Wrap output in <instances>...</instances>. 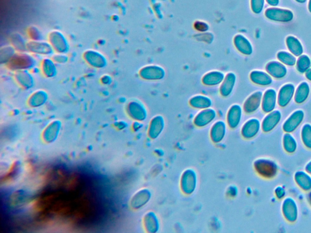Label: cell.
<instances>
[{
	"label": "cell",
	"instance_id": "f1b7e54d",
	"mask_svg": "<svg viewBox=\"0 0 311 233\" xmlns=\"http://www.w3.org/2000/svg\"><path fill=\"white\" fill-rule=\"evenodd\" d=\"M301 139L303 145L308 149L311 150V125L306 124L301 129Z\"/></svg>",
	"mask_w": 311,
	"mask_h": 233
},
{
	"label": "cell",
	"instance_id": "d4e9b609",
	"mask_svg": "<svg viewBox=\"0 0 311 233\" xmlns=\"http://www.w3.org/2000/svg\"><path fill=\"white\" fill-rule=\"evenodd\" d=\"M152 198V193L150 189L147 188L142 189L138 192L135 197L133 205L137 208H141L146 206Z\"/></svg>",
	"mask_w": 311,
	"mask_h": 233
},
{
	"label": "cell",
	"instance_id": "d6986e66",
	"mask_svg": "<svg viewBox=\"0 0 311 233\" xmlns=\"http://www.w3.org/2000/svg\"><path fill=\"white\" fill-rule=\"evenodd\" d=\"M277 102V92L274 89H269L262 96L261 108L265 113L274 111Z\"/></svg>",
	"mask_w": 311,
	"mask_h": 233
},
{
	"label": "cell",
	"instance_id": "ac0fdd59",
	"mask_svg": "<svg viewBox=\"0 0 311 233\" xmlns=\"http://www.w3.org/2000/svg\"><path fill=\"white\" fill-rule=\"evenodd\" d=\"M130 116L137 122H142L146 120L149 116L145 105L140 102H132L129 105Z\"/></svg>",
	"mask_w": 311,
	"mask_h": 233
},
{
	"label": "cell",
	"instance_id": "30bf717a",
	"mask_svg": "<svg viewBox=\"0 0 311 233\" xmlns=\"http://www.w3.org/2000/svg\"><path fill=\"white\" fill-rule=\"evenodd\" d=\"M265 16L272 21L279 22H289L294 19V14L289 9L272 7L265 11Z\"/></svg>",
	"mask_w": 311,
	"mask_h": 233
},
{
	"label": "cell",
	"instance_id": "4316f807",
	"mask_svg": "<svg viewBox=\"0 0 311 233\" xmlns=\"http://www.w3.org/2000/svg\"><path fill=\"white\" fill-rule=\"evenodd\" d=\"M286 45L288 50L293 55L296 57H300L303 52V48L302 43L296 37L294 36H289L286 38Z\"/></svg>",
	"mask_w": 311,
	"mask_h": 233
},
{
	"label": "cell",
	"instance_id": "44dd1931",
	"mask_svg": "<svg viewBox=\"0 0 311 233\" xmlns=\"http://www.w3.org/2000/svg\"><path fill=\"white\" fill-rule=\"evenodd\" d=\"M295 94V86L294 84L288 83L283 86L280 89L278 95L277 102L279 106L282 107L287 106L291 102Z\"/></svg>",
	"mask_w": 311,
	"mask_h": 233
},
{
	"label": "cell",
	"instance_id": "cb8c5ba5",
	"mask_svg": "<svg viewBox=\"0 0 311 233\" xmlns=\"http://www.w3.org/2000/svg\"><path fill=\"white\" fill-rule=\"evenodd\" d=\"M250 79L252 83L259 86H268L272 83L271 76L265 72L254 70L250 74Z\"/></svg>",
	"mask_w": 311,
	"mask_h": 233
},
{
	"label": "cell",
	"instance_id": "5b68a950",
	"mask_svg": "<svg viewBox=\"0 0 311 233\" xmlns=\"http://www.w3.org/2000/svg\"><path fill=\"white\" fill-rule=\"evenodd\" d=\"M243 106L239 104H232L226 115V122L229 129H236L240 126L243 116Z\"/></svg>",
	"mask_w": 311,
	"mask_h": 233
},
{
	"label": "cell",
	"instance_id": "2e32d148",
	"mask_svg": "<svg viewBox=\"0 0 311 233\" xmlns=\"http://www.w3.org/2000/svg\"><path fill=\"white\" fill-rule=\"evenodd\" d=\"M282 113L279 110L269 112L261 122V129L264 132H269L274 130L282 119Z\"/></svg>",
	"mask_w": 311,
	"mask_h": 233
},
{
	"label": "cell",
	"instance_id": "52a82bcc",
	"mask_svg": "<svg viewBox=\"0 0 311 233\" xmlns=\"http://www.w3.org/2000/svg\"><path fill=\"white\" fill-rule=\"evenodd\" d=\"M261 129V122L257 118H251L242 125L240 134L244 139L251 140L259 134Z\"/></svg>",
	"mask_w": 311,
	"mask_h": 233
},
{
	"label": "cell",
	"instance_id": "ba28073f",
	"mask_svg": "<svg viewBox=\"0 0 311 233\" xmlns=\"http://www.w3.org/2000/svg\"><path fill=\"white\" fill-rule=\"evenodd\" d=\"M165 128V120L161 115H156L152 118L148 126L147 134L152 140H156L160 136Z\"/></svg>",
	"mask_w": 311,
	"mask_h": 233
},
{
	"label": "cell",
	"instance_id": "74e56055",
	"mask_svg": "<svg viewBox=\"0 0 311 233\" xmlns=\"http://www.w3.org/2000/svg\"><path fill=\"white\" fill-rule=\"evenodd\" d=\"M306 77L308 79V80L311 81V68L309 70L306 72Z\"/></svg>",
	"mask_w": 311,
	"mask_h": 233
},
{
	"label": "cell",
	"instance_id": "8d00e7d4",
	"mask_svg": "<svg viewBox=\"0 0 311 233\" xmlns=\"http://www.w3.org/2000/svg\"><path fill=\"white\" fill-rule=\"evenodd\" d=\"M305 171L311 175V160L305 166Z\"/></svg>",
	"mask_w": 311,
	"mask_h": 233
},
{
	"label": "cell",
	"instance_id": "ffe728a7",
	"mask_svg": "<svg viewBox=\"0 0 311 233\" xmlns=\"http://www.w3.org/2000/svg\"><path fill=\"white\" fill-rule=\"evenodd\" d=\"M188 104L193 109L198 110L210 108L213 105L212 100L210 97L204 94H196L190 97Z\"/></svg>",
	"mask_w": 311,
	"mask_h": 233
},
{
	"label": "cell",
	"instance_id": "277c9868",
	"mask_svg": "<svg viewBox=\"0 0 311 233\" xmlns=\"http://www.w3.org/2000/svg\"><path fill=\"white\" fill-rule=\"evenodd\" d=\"M139 76L143 80L157 81L164 79L166 71L161 66L149 65L142 68L139 72Z\"/></svg>",
	"mask_w": 311,
	"mask_h": 233
},
{
	"label": "cell",
	"instance_id": "5bb4252c",
	"mask_svg": "<svg viewBox=\"0 0 311 233\" xmlns=\"http://www.w3.org/2000/svg\"><path fill=\"white\" fill-rule=\"evenodd\" d=\"M226 74L223 71L213 70L204 74L201 78V83L205 86L214 88L220 86Z\"/></svg>",
	"mask_w": 311,
	"mask_h": 233
},
{
	"label": "cell",
	"instance_id": "4dcf8cb0",
	"mask_svg": "<svg viewBox=\"0 0 311 233\" xmlns=\"http://www.w3.org/2000/svg\"><path fill=\"white\" fill-rule=\"evenodd\" d=\"M277 58L282 63L287 66H294L296 64V58L292 53L280 51L277 53Z\"/></svg>",
	"mask_w": 311,
	"mask_h": 233
},
{
	"label": "cell",
	"instance_id": "e575fe53",
	"mask_svg": "<svg viewBox=\"0 0 311 233\" xmlns=\"http://www.w3.org/2000/svg\"><path fill=\"white\" fill-rule=\"evenodd\" d=\"M274 192L275 196L279 200L284 199L285 194H286V191H285V189L284 187L281 186L276 187Z\"/></svg>",
	"mask_w": 311,
	"mask_h": 233
},
{
	"label": "cell",
	"instance_id": "8fae6325",
	"mask_svg": "<svg viewBox=\"0 0 311 233\" xmlns=\"http://www.w3.org/2000/svg\"><path fill=\"white\" fill-rule=\"evenodd\" d=\"M261 91H256L252 93L244 101L243 105L244 112L247 114H252L258 111L261 106L262 99Z\"/></svg>",
	"mask_w": 311,
	"mask_h": 233
},
{
	"label": "cell",
	"instance_id": "1f68e13d",
	"mask_svg": "<svg viewBox=\"0 0 311 233\" xmlns=\"http://www.w3.org/2000/svg\"><path fill=\"white\" fill-rule=\"evenodd\" d=\"M265 0H251V7L252 12L256 14L261 13L264 9Z\"/></svg>",
	"mask_w": 311,
	"mask_h": 233
},
{
	"label": "cell",
	"instance_id": "d6a6232c",
	"mask_svg": "<svg viewBox=\"0 0 311 233\" xmlns=\"http://www.w3.org/2000/svg\"><path fill=\"white\" fill-rule=\"evenodd\" d=\"M193 27L196 31L200 33H206L210 29V26L207 23L198 20L193 24Z\"/></svg>",
	"mask_w": 311,
	"mask_h": 233
},
{
	"label": "cell",
	"instance_id": "6da1fadb",
	"mask_svg": "<svg viewBox=\"0 0 311 233\" xmlns=\"http://www.w3.org/2000/svg\"><path fill=\"white\" fill-rule=\"evenodd\" d=\"M254 168L262 178L272 179L279 173V165L275 161L266 158H259L254 161Z\"/></svg>",
	"mask_w": 311,
	"mask_h": 233
},
{
	"label": "cell",
	"instance_id": "7c38bea8",
	"mask_svg": "<svg viewBox=\"0 0 311 233\" xmlns=\"http://www.w3.org/2000/svg\"><path fill=\"white\" fill-rule=\"evenodd\" d=\"M237 77L233 72H229L225 75L223 82L219 86V93L223 98H228L233 94L236 86Z\"/></svg>",
	"mask_w": 311,
	"mask_h": 233
},
{
	"label": "cell",
	"instance_id": "f546056e",
	"mask_svg": "<svg viewBox=\"0 0 311 233\" xmlns=\"http://www.w3.org/2000/svg\"><path fill=\"white\" fill-rule=\"evenodd\" d=\"M311 66V60L307 55H300L297 61V70L300 73H306Z\"/></svg>",
	"mask_w": 311,
	"mask_h": 233
},
{
	"label": "cell",
	"instance_id": "3957f363",
	"mask_svg": "<svg viewBox=\"0 0 311 233\" xmlns=\"http://www.w3.org/2000/svg\"><path fill=\"white\" fill-rule=\"evenodd\" d=\"M217 117V112L213 107L200 110L193 117V124L198 129H204L212 124Z\"/></svg>",
	"mask_w": 311,
	"mask_h": 233
},
{
	"label": "cell",
	"instance_id": "9c48e42d",
	"mask_svg": "<svg viewBox=\"0 0 311 233\" xmlns=\"http://www.w3.org/2000/svg\"><path fill=\"white\" fill-rule=\"evenodd\" d=\"M282 214L285 219L290 223L297 221L298 216V208L297 202L290 197L285 198L282 206Z\"/></svg>",
	"mask_w": 311,
	"mask_h": 233
},
{
	"label": "cell",
	"instance_id": "8992f818",
	"mask_svg": "<svg viewBox=\"0 0 311 233\" xmlns=\"http://www.w3.org/2000/svg\"><path fill=\"white\" fill-rule=\"evenodd\" d=\"M228 126L223 120H216L211 125L209 137L211 142L218 144L223 142L228 133Z\"/></svg>",
	"mask_w": 311,
	"mask_h": 233
},
{
	"label": "cell",
	"instance_id": "ab89813d",
	"mask_svg": "<svg viewBox=\"0 0 311 233\" xmlns=\"http://www.w3.org/2000/svg\"><path fill=\"white\" fill-rule=\"evenodd\" d=\"M295 1L298 2V3L303 4L307 2V0H295Z\"/></svg>",
	"mask_w": 311,
	"mask_h": 233
},
{
	"label": "cell",
	"instance_id": "7a4b0ae2",
	"mask_svg": "<svg viewBox=\"0 0 311 233\" xmlns=\"http://www.w3.org/2000/svg\"><path fill=\"white\" fill-rule=\"evenodd\" d=\"M198 176L197 173L192 168L186 169L180 177V187L181 191L185 196H190L197 189Z\"/></svg>",
	"mask_w": 311,
	"mask_h": 233
},
{
	"label": "cell",
	"instance_id": "7402d4cb",
	"mask_svg": "<svg viewBox=\"0 0 311 233\" xmlns=\"http://www.w3.org/2000/svg\"><path fill=\"white\" fill-rule=\"evenodd\" d=\"M266 70L270 76L279 79L284 78L287 72L285 66L277 61H271L267 63Z\"/></svg>",
	"mask_w": 311,
	"mask_h": 233
},
{
	"label": "cell",
	"instance_id": "4fadbf2b",
	"mask_svg": "<svg viewBox=\"0 0 311 233\" xmlns=\"http://www.w3.org/2000/svg\"><path fill=\"white\" fill-rule=\"evenodd\" d=\"M305 112L303 110H297L285 120L282 129L285 132L292 133L296 130L304 120Z\"/></svg>",
	"mask_w": 311,
	"mask_h": 233
},
{
	"label": "cell",
	"instance_id": "60d3db41",
	"mask_svg": "<svg viewBox=\"0 0 311 233\" xmlns=\"http://www.w3.org/2000/svg\"><path fill=\"white\" fill-rule=\"evenodd\" d=\"M308 10L311 13V0H310L309 2H308Z\"/></svg>",
	"mask_w": 311,
	"mask_h": 233
},
{
	"label": "cell",
	"instance_id": "9a60e30c",
	"mask_svg": "<svg viewBox=\"0 0 311 233\" xmlns=\"http://www.w3.org/2000/svg\"><path fill=\"white\" fill-rule=\"evenodd\" d=\"M143 225L146 232L156 233L160 229V222L159 217L154 211H149L145 214L143 217Z\"/></svg>",
	"mask_w": 311,
	"mask_h": 233
},
{
	"label": "cell",
	"instance_id": "f35d334b",
	"mask_svg": "<svg viewBox=\"0 0 311 233\" xmlns=\"http://www.w3.org/2000/svg\"><path fill=\"white\" fill-rule=\"evenodd\" d=\"M307 200L308 203H309L310 206L311 207V190L310 191V193L308 194Z\"/></svg>",
	"mask_w": 311,
	"mask_h": 233
},
{
	"label": "cell",
	"instance_id": "603a6c76",
	"mask_svg": "<svg viewBox=\"0 0 311 233\" xmlns=\"http://www.w3.org/2000/svg\"><path fill=\"white\" fill-rule=\"evenodd\" d=\"M294 181L297 186L305 191L311 190V176L305 171H298L294 174Z\"/></svg>",
	"mask_w": 311,
	"mask_h": 233
},
{
	"label": "cell",
	"instance_id": "e0dca14e",
	"mask_svg": "<svg viewBox=\"0 0 311 233\" xmlns=\"http://www.w3.org/2000/svg\"><path fill=\"white\" fill-rule=\"evenodd\" d=\"M233 44L236 50L241 54L251 55L253 53V47L251 42L243 34H238L234 35Z\"/></svg>",
	"mask_w": 311,
	"mask_h": 233
},
{
	"label": "cell",
	"instance_id": "83f0119b",
	"mask_svg": "<svg viewBox=\"0 0 311 233\" xmlns=\"http://www.w3.org/2000/svg\"><path fill=\"white\" fill-rule=\"evenodd\" d=\"M283 147L285 152L293 154L296 152L298 145L296 139L291 133L285 132L283 137Z\"/></svg>",
	"mask_w": 311,
	"mask_h": 233
},
{
	"label": "cell",
	"instance_id": "836d02e7",
	"mask_svg": "<svg viewBox=\"0 0 311 233\" xmlns=\"http://www.w3.org/2000/svg\"><path fill=\"white\" fill-rule=\"evenodd\" d=\"M238 189L237 187L234 185L229 186L227 189L226 194L227 196L230 198H234L238 195Z\"/></svg>",
	"mask_w": 311,
	"mask_h": 233
},
{
	"label": "cell",
	"instance_id": "d590c367",
	"mask_svg": "<svg viewBox=\"0 0 311 233\" xmlns=\"http://www.w3.org/2000/svg\"><path fill=\"white\" fill-rule=\"evenodd\" d=\"M266 1L267 4L273 7L277 6L280 3V0H266Z\"/></svg>",
	"mask_w": 311,
	"mask_h": 233
},
{
	"label": "cell",
	"instance_id": "484cf974",
	"mask_svg": "<svg viewBox=\"0 0 311 233\" xmlns=\"http://www.w3.org/2000/svg\"><path fill=\"white\" fill-rule=\"evenodd\" d=\"M310 93L309 84L307 82H302L298 86L295 92L294 101L298 104H302L307 101Z\"/></svg>",
	"mask_w": 311,
	"mask_h": 233
}]
</instances>
